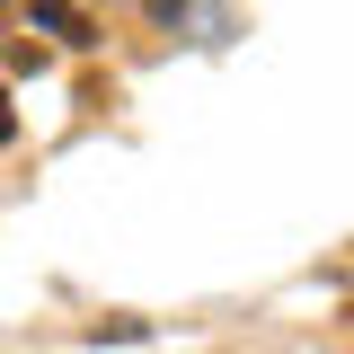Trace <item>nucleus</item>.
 I'll return each mask as SVG.
<instances>
[{"mask_svg":"<svg viewBox=\"0 0 354 354\" xmlns=\"http://www.w3.org/2000/svg\"><path fill=\"white\" fill-rule=\"evenodd\" d=\"M18 18H27V0H0V36H9V27H18Z\"/></svg>","mask_w":354,"mask_h":354,"instance_id":"2","label":"nucleus"},{"mask_svg":"<svg viewBox=\"0 0 354 354\" xmlns=\"http://www.w3.org/2000/svg\"><path fill=\"white\" fill-rule=\"evenodd\" d=\"M9 133H18V115H9V88H0V142H9Z\"/></svg>","mask_w":354,"mask_h":354,"instance_id":"3","label":"nucleus"},{"mask_svg":"<svg viewBox=\"0 0 354 354\" xmlns=\"http://www.w3.org/2000/svg\"><path fill=\"white\" fill-rule=\"evenodd\" d=\"M27 18H36L53 44H71V53H80V44H97V36H88V18H80V9H62V0H27Z\"/></svg>","mask_w":354,"mask_h":354,"instance_id":"1","label":"nucleus"}]
</instances>
